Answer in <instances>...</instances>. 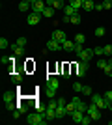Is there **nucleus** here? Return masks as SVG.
Returning a JSON list of instances; mask_svg holds the SVG:
<instances>
[{
  "label": "nucleus",
  "instance_id": "4be33fe9",
  "mask_svg": "<svg viewBox=\"0 0 112 125\" xmlns=\"http://www.w3.org/2000/svg\"><path fill=\"white\" fill-rule=\"evenodd\" d=\"M2 99H4V103H11V101H13V94H11V92H6V94L2 95Z\"/></svg>",
  "mask_w": 112,
  "mask_h": 125
},
{
  "label": "nucleus",
  "instance_id": "f8f14e48",
  "mask_svg": "<svg viewBox=\"0 0 112 125\" xmlns=\"http://www.w3.org/2000/svg\"><path fill=\"white\" fill-rule=\"evenodd\" d=\"M65 114H67V110H65V104H58V106H56V120H62Z\"/></svg>",
  "mask_w": 112,
  "mask_h": 125
},
{
  "label": "nucleus",
  "instance_id": "412c9836",
  "mask_svg": "<svg viewBox=\"0 0 112 125\" xmlns=\"http://www.w3.org/2000/svg\"><path fill=\"white\" fill-rule=\"evenodd\" d=\"M30 6H32V4H28L26 0H22L21 4H19V10H21V11H28V10H30Z\"/></svg>",
  "mask_w": 112,
  "mask_h": 125
},
{
  "label": "nucleus",
  "instance_id": "f03ea898",
  "mask_svg": "<svg viewBox=\"0 0 112 125\" xmlns=\"http://www.w3.org/2000/svg\"><path fill=\"white\" fill-rule=\"evenodd\" d=\"M86 114H90V116H92V120H93V121L101 120V108H99L97 104H93V103H92L90 106H88V110H86Z\"/></svg>",
  "mask_w": 112,
  "mask_h": 125
},
{
  "label": "nucleus",
  "instance_id": "423d86ee",
  "mask_svg": "<svg viewBox=\"0 0 112 125\" xmlns=\"http://www.w3.org/2000/svg\"><path fill=\"white\" fill-rule=\"evenodd\" d=\"M45 8H47V6H45V2H43V0H36V2L32 4V11H34V13H39V15L43 13V10H45Z\"/></svg>",
  "mask_w": 112,
  "mask_h": 125
},
{
  "label": "nucleus",
  "instance_id": "ddd939ff",
  "mask_svg": "<svg viewBox=\"0 0 112 125\" xmlns=\"http://www.w3.org/2000/svg\"><path fill=\"white\" fill-rule=\"evenodd\" d=\"M77 13H79V11L75 10L73 6H69V4H67V6H64V15H69V17H73V15H77Z\"/></svg>",
  "mask_w": 112,
  "mask_h": 125
},
{
  "label": "nucleus",
  "instance_id": "c756f323",
  "mask_svg": "<svg viewBox=\"0 0 112 125\" xmlns=\"http://www.w3.org/2000/svg\"><path fill=\"white\" fill-rule=\"evenodd\" d=\"M103 51H105V54H107V56H112V45H105V47H103Z\"/></svg>",
  "mask_w": 112,
  "mask_h": 125
},
{
  "label": "nucleus",
  "instance_id": "6e6552de",
  "mask_svg": "<svg viewBox=\"0 0 112 125\" xmlns=\"http://www.w3.org/2000/svg\"><path fill=\"white\" fill-rule=\"evenodd\" d=\"M47 47H49V51H52V52H58V51H62V43H58L56 39H49V43H47Z\"/></svg>",
  "mask_w": 112,
  "mask_h": 125
},
{
  "label": "nucleus",
  "instance_id": "79ce46f5",
  "mask_svg": "<svg viewBox=\"0 0 112 125\" xmlns=\"http://www.w3.org/2000/svg\"><path fill=\"white\" fill-rule=\"evenodd\" d=\"M62 75H64V78L71 77V75H69V67H67V65H65V67H64V71H62Z\"/></svg>",
  "mask_w": 112,
  "mask_h": 125
},
{
  "label": "nucleus",
  "instance_id": "9b49d317",
  "mask_svg": "<svg viewBox=\"0 0 112 125\" xmlns=\"http://www.w3.org/2000/svg\"><path fill=\"white\" fill-rule=\"evenodd\" d=\"M84 114H86V112H82V110H79V108H77V110L73 112V114H71V118H73V121H75V123H80V121H82V118H84Z\"/></svg>",
  "mask_w": 112,
  "mask_h": 125
},
{
  "label": "nucleus",
  "instance_id": "c03bdc74",
  "mask_svg": "<svg viewBox=\"0 0 112 125\" xmlns=\"http://www.w3.org/2000/svg\"><path fill=\"white\" fill-rule=\"evenodd\" d=\"M21 114H22L21 110H15V112H13V118H15V120H19V116H21Z\"/></svg>",
  "mask_w": 112,
  "mask_h": 125
},
{
  "label": "nucleus",
  "instance_id": "aec40b11",
  "mask_svg": "<svg viewBox=\"0 0 112 125\" xmlns=\"http://www.w3.org/2000/svg\"><path fill=\"white\" fill-rule=\"evenodd\" d=\"M65 110H67V114L71 116V114H73V112H75V110H77V104H75L73 101H71L69 104H65Z\"/></svg>",
  "mask_w": 112,
  "mask_h": 125
},
{
  "label": "nucleus",
  "instance_id": "a18cd8bd",
  "mask_svg": "<svg viewBox=\"0 0 112 125\" xmlns=\"http://www.w3.org/2000/svg\"><path fill=\"white\" fill-rule=\"evenodd\" d=\"M95 10H97V11H101V10H105V8H103V2H101V4H95Z\"/></svg>",
  "mask_w": 112,
  "mask_h": 125
},
{
  "label": "nucleus",
  "instance_id": "72a5a7b5",
  "mask_svg": "<svg viewBox=\"0 0 112 125\" xmlns=\"http://www.w3.org/2000/svg\"><path fill=\"white\" fill-rule=\"evenodd\" d=\"M17 45H19V47H24V45H26V37H19V39H17Z\"/></svg>",
  "mask_w": 112,
  "mask_h": 125
},
{
  "label": "nucleus",
  "instance_id": "c9c22d12",
  "mask_svg": "<svg viewBox=\"0 0 112 125\" xmlns=\"http://www.w3.org/2000/svg\"><path fill=\"white\" fill-rule=\"evenodd\" d=\"M97 67L105 69V67H107V60H97Z\"/></svg>",
  "mask_w": 112,
  "mask_h": 125
},
{
  "label": "nucleus",
  "instance_id": "8fccbe9b",
  "mask_svg": "<svg viewBox=\"0 0 112 125\" xmlns=\"http://www.w3.org/2000/svg\"><path fill=\"white\" fill-rule=\"evenodd\" d=\"M82 2H84V0H82Z\"/></svg>",
  "mask_w": 112,
  "mask_h": 125
},
{
  "label": "nucleus",
  "instance_id": "a878e982",
  "mask_svg": "<svg viewBox=\"0 0 112 125\" xmlns=\"http://www.w3.org/2000/svg\"><path fill=\"white\" fill-rule=\"evenodd\" d=\"M11 80H13V82H21V80H22V75L21 73H13V75H11Z\"/></svg>",
  "mask_w": 112,
  "mask_h": 125
},
{
  "label": "nucleus",
  "instance_id": "de8ad7c7",
  "mask_svg": "<svg viewBox=\"0 0 112 125\" xmlns=\"http://www.w3.org/2000/svg\"><path fill=\"white\" fill-rule=\"evenodd\" d=\"M26 2H28V4H34V2H36V0H26Z\"/></svg>",
  "mask_w": 112,
  "mask_h": 125
},
{
  "label": "nucleus",
  "instance_id": "7ed1b4c3",
  "mask_svg": "<svg viewBox=\"0 0 112 125\" xmlns=\"http://www.w3.org/2000/svg\"><path fill=\"white\" fill-rule=\"evenodd\" d=\"M92 103L97 104L101 110H103V108H108V103L105 101V97H103V95H99V94H92Z\"/></svg>",
  "mask_w": 112,
  "mask_h": 125
},
{
  "label": "nucleus",
  "instance_id": "f257e3e1",
  "mask_svg": "<svg viewBox=\"0 0 112 125\" xmlns=\"http://www.w3.org/2000/svg\"><path fill=\"white\" fill-rule=\"evenodd\" d=\"M26 121L30 125H47V118H45V114L43 112H34V114H28L26 116Z\"/></svg>",
  "mask_w": 112,
  "mask_h": 125
},
{
  "label": "nucleus",
  "instance_id": "7c9ffc66",
  "mask_svg": "<svg viewBox=\"0 0 112 125\" xmlns=\"http://www.w3.org/2000/svg\"><path fill=\"white\" fill-rule=\"evenodd\" d=\"M47 106H49V108H56V106H58V99H51Z\"/></svg>",
  "mask_w": 112,
  "mask_h": 125
},
{
  "label": "nucleus",
  "instance_id": "473e14b6",
  "mask_svg": "<svg viewBox=\"0 0 112 125\" xmlns=\"http://www.w3.org/2000/svg\"><path fill=\"white\" fill-rule=\"evenodd\" d=\"M17 110H21L22 114H26V112H28V106H26V104H17Z\"/></svg>",
  "mask_w": 112,
  "mask_h": 125
},
{
  "label": "nucleus",
  "instance_id": "a211bd4d",
  "mask_svg": "<svg viewBox=\"0 0 112 125\" xmlns=\"http://www.w3.org/2000/svg\"><path fill=\"white\" fill-rule=\"evenodd\" d=\"M69 6H73L75 10L79 11L80 8H82V6H84V2H82V0H69Z\"/></svg>",
  "mask_w": 112,
  "mask_h": 125
},
{
  "label": "nucleus",
  "instance_id": "cd10ccee",
  "mask_svg": "<svg viewBox=\"0 0 112 125\" xmlns=\"http://www.w3.org/2000/svg\"><path fill=\"white\" fill-rule=\"evenodd\" d=\"M82 88H84V86H82L80 82H75V84H73V92H77V94H79V92H82Z\"/></svg>",
  "mask_w": 112,
  "mask_h": 125
},
{
  "label": "nucleus",
  "instance_id": "5701e85b",
  "mask_svg": "<svg viewBox=\"0 0 112 125\" xmlns=\"http://www.w3.org/2000/svg\"><path fill=\"white\" fill-rule=\"evenodd\" d=\"M92 121H93V120H92V116H90V114H84V118H82V121H80V125H90Z\"/></svg>",
  "mask_w": 112,
  "mask_h": 125
},
{
  "label": "nucleus",
  "instance_id": "dca6fc26",
  "mask_svg": "<svg viewBox=\"0 0 112 125\" xmlns=\"http://www.w3.org/2000/svg\"><path fill=\"white\" fill-rule=\"evenodd\" d=\"M86 11H92L93 8H95V0H84V6H82Z\"/></svg>",
  "mask_w": 112,
  "mask_h": 125
},
{
  "label": "nucleus",
  "instance_id": "37998d69",
  "mask_svg": "<svg viewBox=\"0 0 112 125\" xmlns=\"http://www.w3.org/2000/svg\"><path fill=\"white\" fill-rule=\"evenodd\" d=\"M15 106H17V104H13V103H6V108H8V110H13Z\"/></svg>",
  "mask_w": 112,
  "mask_h": 125
},
{
  "label": "nucleus",
  "instance_id": "c85d7f7f",
  "mask_svg": "<svg viewBox=\"0 0 112 125\" xmlns=\"http://www.w3.org/2000/svg\"><path fill=\"white\" fill-rule=\"evenodd\" d=\"M71 24H80V15H79V13L71 17Z\"/></svg>",
  "mask_w": 112,
  "mask_h": 125
},
{
  "label": "nucleus",
  "instance_id": "393cba45",
  "mask_svg": "<svg viewBox=\"0 0 112 125\" xmlns=\"http://www.w3.org/2000/svg\"><path fill=\"white\" fill-rule=\"evenodd\" d=\"M52 8H54V10H64V2H62V0H54Z\"/></svg>",
  "mask_w": 112,
  "mask_h": 125
},
{
  "label": "nucleus",
  "instance_id": "1a4fd4ad",
  "mask_svg": "<svg viewBox=\"0 0 112 125\" xmlns=\"http://www.w3.org/2000/svg\"><path fill=\"white\" fill-rule=\"evenodd\" d=\"M39 19H41V15H39V13H34V11H32V13L26 17V22H28L30 26H36L37 22H39Z\"/></svg>",
  "mask_w": 112,
  "mask_h": 125
},
{
  "label": "nucleus",
  "instance_id": "2eb2a0df",
  "mask_svg": "<svg viewBox=\"0 0 112 125\" xmlns=\"http://www.w3.org/2000/svg\"><path fill=\"white\" fill-rule=\"evenodd\" d=\"M43 17H47V19H51V17L54 15V8L52 6H47V8H45V10H43V13H41Z\"/></svg>",
  "mask_w": 112,
  "mask_h": 125
},
{
  "label": "nucleus",
  "instance_id": "4c0bfd02",
  "mask_svg": "<svg viewBox=\"0 0 112 125\" xmlns=\"http://www.w3.org/2000/svg\"><path fill=\"white\" fill-rule=\"evenodd\" d=\"M82 51H84V47H82L80 43H77V45H75V52H77V54H80Z\"/></svg>",
  "mask_w": 112,
  "mask_h": 125
},
{
  "label": "nucleus",
  "instance_id": "39448f33",
  "mask_svg": "<svg viewBox=\"0 0 112 125\" xmlns=\"http://www.w3.org/2000/svg\"><path fill=\"white\" fill-rule=\"evenodd\" d=\"M92 56H93V49H84V51L79 54V60H82V62H90Z\"/></svg>",
  "mask_w": 112,
  "mask_h": 125
},
{
  "label": "nucleus",
  "instance_id": "49530a36",
  "mask_svg": "<svg viewBox=\"0 0 112 125\" xmlns=\"http://www.w3.org/2000/svg\"><path fill=\"white\" fill-rule=\"evenodd\" d=\"M54 4V0H47V6H52Z\"/></svg>",
  "mask_w": 112,
  "mask_h": 125
},
{
  "label": "nucleus",
  "instance_id": "4468645a",
  "mask_svg": "<svg viewBox=\"0 0 112 125\" xmlns=\"http://www.w3.org/2000/svg\"><path fill=\"white\" fill-rule=\"evenodd\" d=\"M47 84H49V86H52V88H56V90L60 88V80L56 77H49L47 78Z\"/></svg>",
  "mask_w": 112,
  "mask_h": 125
},
{
  "label": "nucleus",
  "instance_id": "09e8293b",
  "mask_svg": "<svg viewBox=\"0 0 112 125\" xmlns=\"http://www.w3.org/2000/svg\"><path fill=\"white\" fill-rule=\"evenodd\" d=\"M108 108H110V110H112V101H110V103H108Z\"/></svg>",
  "mask_w": 112,
  "mask_h": 125
},
{
  "label": "nucleus",
  "instance_id": "20e7f679",
  "mask_svg": "<svg viewBox=\"0 0 112 125\" xmlns=\"http://www.w3.org/2000/svg\"><path fill=\"white\" fill-rule=\"evenodd\" d=\"M88 67H90V62H82V60H80V62L75 65V73L79 75V77H84L86 71H88Z\"/></svg>",
  "mask_w": 112,
  "mask_h": 125
},
{
  "label": "nucleus",
  "instance_id": "a19ab883",
  "mask_svg": "<svg viewBox=\"0 0 112 125\" xmlns=\"http://www.w3.org/2000/svg\"><path fill=\"white\" fill-rule=\"evenodd\" d=\"M105 75L112 77V65H108V63H107V67H105Z\"/></svg>",
  "mask_w": 112,
  "mask_h": 125
},
{
  "label": "nucleus",
  "instance_id": "9d476101",
  "mask_svg": "<svg viewBox=\"0 0 112 125\" xmlns=\"http://www.w3.org/2000/svg\"><path fill=\"white\" fill-rule=\"evenodd\" d=\"M75 45H77V43H75V39H73V41H69V39H67V41L62 43V49H64L65 52H73V51H75Z\"/></svg>",
  "mask_w": 112,
  "mask_h": 125
},
{
  "label": "nucleus",
  "instance_id": "b1692460",
  "mask_svg": "<svg viewBox=\"0 0 112 125\" xmlns=\"http://www.w3.org/2000/svg\"><path fill=\"white\" fill-rule=\"evenodd\" d=\"M93 34H95L97 37H103V36H105V28H103V26H99V28H95V30H93Z\"/></svg>",
  "mask_w": 112,
  "mask_h": 125
},
{
  "label": "nucleus",
  "instance_id": "e433bc0d",
  "mask_svg": "<svg viewBox=\"0 0 112 125\" xmlns=\"http://www.w3.org/2000/svg\"><path fill=\"white\" fill-rule=\"evenodd\" d=\"M103 8H105V10H110V8H112V2H110V0H103Z\"/></svg>",
  "mask_w": 112,
  "mask_h": 125
},
{
  "label": "nucleus",
  "instance_id": "58836bf2",
  "mask_svg": "<svg viewBox=\"0 0 112 125\" xmlns=\"http://www.w3.org/2000/svg\"><path fill=\"white\" fill-rule=\"evenodd\" d=\"M13 52H15V56H21V54H22V47H19V45H17V47L13 49Z\"/></svg>",
  "mask_w": 112,
  "mask_h": 125
},
{
  "label": "nucleus",
  "instance_id": "6ab92c4d",
  "mask_svg": "<svg viewBox=\"0 0 112 125\" xmlns=\"http://www.w3.org/2000/svg\"><path fill=\"white\" fill-rule=\"evenodd\" d=\"M75 43L84 45V43H86V36H84V34H77V36H75Z\"/></svg>",
  "mask_w": 112,
  "mask_h": 125
},
{
  "label": "nucleus",
  "instance_id": "bb28decb",
  "mask_svg": "<svg viewBox=\"0 0 112 125\" xmlns=\"http://www.w3.org/2000/svg\"><path fill=\"white\" fill-rule=\"evenodd\" d=\"M8 45H10V43H8V39H6V37H0V49L4 51V49H8Z\"/></svg>",
  "mask_w": 112,
  "mask_h": 125
},
{
  "label": "nucleus",
  "instance_id": "2f4dec72",
  "mask_svg": "<svg viewBox=\"0 0 112 125\" xmlns=\"http://www.w3.org/2000/svg\"><path fill=\"white\" fill-rule=\"evenodd\" d=\"M93 54H97V56H101V54H105L103 47H93Z\"/></svg>",
  "mask_w": 112,
  "mask_h": 125
},
{
  "label": "nucleus",
  "instance_id": "ea45409f",
  "mask_svg": "<svg viewBox=\"0 0 112 125\" xmlns=\"http://www.w3.org/2000/svg\"><path fill=\"white\" fill-rule=\"evenodd\" d=\"M82 94L84 95H92V88L90 86H84V88H82Z\"/></svg>",
  "mask_w": 112,
  "mask_h": 125
},
{
  "label": "nucleus",
  "instance_id": "f3484780",
  "mask_svg": "<svg viewBox=\"0 0 112 125\" xmlns=\"http://www.w3.org/2000/svg\"><path fill=\"white\" fill-rule=\"evenodd\" d=\"M56 92H58L56 88H52V86H49V84H47V90H45V94H47L49 99H52L54 95H56Z\"/></svg>",
  "mask_w": 112,
  "mask_h": 125
},
{
  "label": "nucleus",
  "instance_id": "0eeeda50",
  "mask_svg": "<svg viewBox=\"0 0 112 125\" xmlns=\"http://www.w3.org/2000/svg\"><path fill=\"white\" fill-rule=\"evenodd\" d=\"M52 39H56L58 43H64V41H67V36H65L64 30H54L52 32Z\"/></svg>",
  "mask_w": 112,
  "mask_h": 125
},
{
  "label": "nucleus",
  "instance_id": "f704fd0d",
  "mask_svg": "<svg viewBox=\"0 0 112 125\" xmlns=\"http://www.w3.org/2000/svg\"><path fill=\"white\" fill-rule=\"evenodd\" d=\"M103 97H105V101H107V103H110V101H112V92L108 90V92H107L105 95H103Z\"/></svg>",
  "mask_w": 112,
  "mask_h": 125
}]
</instances>
